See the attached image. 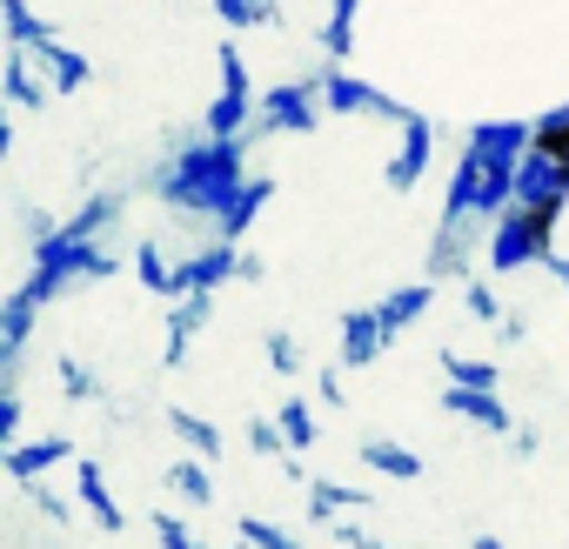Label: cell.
<instances>
[{
  "label": "cell",
  "instance_id": "obj_6",
  "mask_svg": "<svg viewBox=\"0 0 569 549\" xmlns=\"http://www.w3.org/2000/svg\"><path fill=\"white\" fill-rule=\"evenodd\" d=\"M316 88H322V114H376V121H396V128L416 114L409 101L382 94L376 81H356V74H349V68H336V61L322 68V81H316Z\"/></svg>",
  "mask_w": 569,
  "mask_h": 549
},
{
  "label": "cell",
  "instance_id": "obj_32",
  "mask_svg": "<svg viewBox=\"0 0 569 549\" xmlns=\"http://www.w3.org/2000/svg\"><path fill=\"white\" fill-rule=\"evenodd\" d=\"M462 309H469L476 322H489V329H502V322H509V309L496 302V289L482 282V274H469V282H462Z\"/></svg>",
  "mask_w": 569,
  "mask_h": 549
},
{
  "label": "cell",
  "instance_id": "obj_43",
  "mask_svg": "<svg viewBox=\"0 0 569 549\" xmlns=\"http://www.w3.org/2000/svg\"><path fill=\"white\" fill-rule=\"evenodd\" d=\"M241 549H248V542H241Z\"/></svg>",
  "mask_w": 569,
  "mask_h": 549
},
{
  "label": "cell",
  "instance_id": "obj_1",
  "mask_svg": "<svg viewBox=\"0 0 569 549\" xmlns=\"http://www.w3.org/2000/svg\"><path fill=\"white\" fill-rule=\"evenodd\" d=\"M536 141V121H489V128H469L462 141V161L449 174V194H442V221L449 228H496L509 208H516V181H522V154Z\"/></svg>",
  "mask_w": 569,
  "mask_h": 549
},
{
  "label": "cell",
  "instance_id": "obj_18",
  "mask_svg": "<svg viewBox=\"0 0 569 549\" xmlns=\"http://www.w3.org/2000/svg\"><path fill=\"white\" fill-rule=\"evenodd\" d=\"M356 456H362L376 476H396V482H416V476H422V456H416V449H402L396 436H362V442H356Z\"/></svg>",
  "mask_w": 569,
  "mask_h": 549
},
{
  "label": "cell",
  "instance_id": "obj_38",
  "mask_svg": "<svg viewBox=\"0 0 569 549\" xmlns=\"http://www.w3.org/2000/svg\"><path fill=\"white\" fill-rule=\"evenodd\" d=\"M14 436H21V382L0 389V449H14Z\"/></svg>",
  "mask_w": 569,
  "mask_h": 549
},
{
  "label": "cell",
  "instance_id": "obj_8",
  "mask_svg": "<svg viewBox=\"0 0 569 549\" xmlns=\"http://www.w3.org/2000/svg\"><path fill=\"white\" fill-rule=\"evenodd\" d=\"M476 241H482V228L436 221V234H429V282H469L476 274Z\"/></svg>",
  "mask_w": 569,
  "mask_h": 549
},
{
  "label": "cell",
  "instance_id": "obj_29",
  "mask_svg": "<svg viewBox=\"0 0 569 549\" xmlns=\"http://www.w3.org/2000/svg\"><path fill=\"white\" fill-rule=\"evenodd\" d=\"M114 214H121V194H94L74 221H61V234H74V241H94L101 228H114Z\"/></svg>",
  "mask_w": 569,
  "mask_h": 549
},
{
  "label": "cell",
  "instance_id": "obj_3",
  "mask_svg": "<svg viewBox=\"0 0 569 549\" xmlns=\"http://www.w3.org/2000/svg\"><path fill=\"white\" fill-rule=\"evenodd\" d=\"M108 274H121V261H114V248H101V241H74V234H34V274H28V296L48 309L61 289H74V282H108Z\"/></svg>",
  "mask_w": 569,
  "mask_h": 549
},
{
  "label": "cell",
  "instance_id": "obj_11",
  "mask_svg": "<svg viewBox=\"0 0 569 549\" xmlns=\"http://www.w3.org/2000/svg\"><path fill=\"white\" fill-rule=\"evenodd\" d=\"M389 342H396V329L382 322V309H349L342 316V369H369Z\"/></svg>",
  "mask_w": 569,
  "mask_h": 549
},
{
  "label": "cell",
  "instance_id": "obj_17",
  "mask_svg": "<svg viewBox=\"0 0 569 549\" xmlns=\"http://www.w3.org/2000/svg\"><path fill=\"white\" fill-rule=\"evenodd\" d=\"M74 489H81V502H88V516H94V522H101V529H108V536H114V529H121V522H128V516H121V502H114V489H108V476H101V462H94V456H81V462H74Z\"/></svg>",
  "mask_w": 569,
  "mask_h": 549
},
{
  "label": "cell",
  "instance_id": "obj_7",
  "mask_svg": "<svg viewBox=\"0 0 569 549\" xmlns=\"http://www.w3.org/2000/svg\"><path fill=\"white\" fill-rule=\"evenodd\" d=\"M316 128H322V88L316 81L268 88L254 101V134H316Z\"/></svg>",
  "mask_w": 569,
  "mask_h": 549
},
{
  "label": "cell",
  "instance_id": "obj_27",
  "mask_svg": "<svg viewBox=\"0 0 569 549\" xmlns=\"http://www.w3.org/2000/svg\"><path fill=\"white\" fill-rule=\"evenodd\" d=\"M302 489H309V516H316V522H336L342 509H362V502L376 496V489H349V482H329V476H316V482H302Z\"/></svg>",
  "mask_w": 569,
  "mask_h": 549
},
{
  "label": "cell",
  "instance_id": "obj_39",
  "mask_svg": "<svg viewBox=\"0 0 569 549\" xmlns=\"http://www.w3.org/2000/svg\"><path fill=\"white\" fill-rule=\"evenodd\" d=\"M316 389H322V402H329V409H342V402H349V396H342V382H336V369H322V382H316Z\"/></svg>",
  "mask_w": 569,
  "mask_h": 549
},
{
  "label": "cell",
  "instance_id": "obj_19",
  "mask_svg": "<svg viewBox=\"0 0 569 549\" xmlns=\"http://www.w3.org/2000/svg\"><path fill=\"white\" fill-rule=\"evenodd\" d=\"M134 274H141V289H148V296H161V302H181V296H188L181 268H168V261H161V241H141V248H134Z\"/></svg>",
  "mask_w": 569,
  "mask_h": 549
},
{
  "label": "cell",
  "instance_id": "obj_41",
  "mask_svg": "<svg viewBox=\"0 0 569 549\" xmlns=\"http://www.w3.org/2000/svg\"><path fill=\"white\" fill-rule=\"evenodd\" d=\"M549 274H556V282L569 289V254H556V261H549Z\"/></svg>",
  "mask_w": 569,
  "mask_h": 549
},
{
  "label": "cell",
  "instance_id": "obj_9",
  "mask_svg": "<svg viewBox=\"0 0 569 549\" xmlns=\"http://www.w3.org/2000/svg\"><path fill=\"white\" fill-rule=\"evenodd\" d=\"M429 148H436V121H429V114H409V121H402V141H396V154H389V188H396V194H409V188L429 174Z\"/></svg>",
  "mask_w": 569,
  "mask_h": 549
},
{
  "label": "cell",
  "instance_id": "obj_22",
  "mask_svg": "<svg viewBox=\"0 0 569 549\" xmlns=\"http://www.w3.org/2000/svg\"><path fill=\"white\" fill-rule=\"evenodd\" d=\"M356 21H362V0H329V14H322V54L336 68L356 54Z\"/></svg>",
  "mask_w": 569,
  "mask_h": 549
},
{
  "label": "cell",
  "instance_id": "obj_5",
  "mask_svg": "<svg viewBox=\"0 0 569 549\" xmlns=\"http://www.w3.org/2000/svg\"><path fill=\"white\" fill-rule=\"evenodd\" d=\"M221 94L208 101V114H201V134H214V141H241V128H254V81H248V68H241V48L234 41H221Z\"/></svg>",
  "mask_w": 569,
  "mask_h": 549
},
{
  "label": "cell",
  "instance_id": "obj_14",
  "mask_svg": "<svg viewBox=\"0 0 569 549\" xmlns=\"http://www.w3.org/2000/svg\"><path fill=\"white\" fill-rule=\"evenodd\" d=\"M208 316H214V296H181V302L168 309V342H161V362H168V369L194 349V336L208 329Z\"/></svg>",
  "mask_w": 569,
  "mask_h": 549
},
{
  "label": "cell",
  "instance_id": "obj_2",
  "mask_svg": "<svg viewBox=\"0 0 569 549\" xmlns=\"http://www.w3.org/2000/svg\"><path fill=\"white\" fill-rule=\"evenodd\" d=\"M248 181H254V174H248V141H214V134H201V141H188V148H174V161L154 174V194H161L174 214H208V221H221L228 201H234Z\"/></svg>",
  "mask_w": 569,
  "mask_h": 549
},
{
  "label": "cell",
  "instance_id": "obj_15",
  "mask_svg": "<svg viewBox=\"0 0 569 549\" xmlns=\"http://www.w3.org/2000/svg\"><path fill=\"white\" fill-rule=\"evenodd\" d=\"M34 68H41L34 48H8V68H0V81H8V101H14V108H48V101H54V88H48Z\"/></svg>",
  "mask_w": 569,
  "mask_h": 549
},
{
  "label": "cell",
  "instance_id": "obj_28",
  "mask_svg": "<svg viewBox=\"0 0 569 549\" xmlns=\"http://www.w3.org/2000/svg\"><path fill=\"white\" fill-rule=\"evenodd\" d=\"M274 422H281V436H289V449H316L322 442V422H316L309 396H289V402L274 409Z\"/></svg>",
  "mask_w": 569,
  "mask_h": 549
},
{
  "label": "cell",
  "instance_id": "obj_35",
  "mask_svg": "<svg viewBox=\"0 0 569 549\" xmlns=\"http://www.w3.org/2000/svg\"><path fill=\"white\" fill-rule=\"evenodd\" d=\"M234 529H241V542H248V549H302L289 529H274V522H261V516H241Z\"/></svg>",
  "mask_w": 569,
  "mask_h": 549
},
{
  "label": "cell",
  "instance_id": "obj_31",
  "mask_svg": "<svg viewBox=\"0 0 569 549\" xmlns=\"http://www.w3.org/2000/svg\"><path fill=\"white\" fill-rule=\"evenodd\" d=\"M214 14H221L228 28H274V21H281L274 0H214Z\"/></svg>",
  "mask_w": 569,
  "mask_h": 549
},
{
  "label": "cell",
  "instance_id": "obj_26",
  "mask_svg": "<svg viewBox=\"0 0 569 549\" xmlns=\"http://www.w3.org/2000/svg\"><path fill=\"white\" fill-rule=\"evenodd\" d=\"M168 489H174L181 502L208 509V502H214V462H201V456H181V462H168Z\"/></svg>",
  "mask_w": 569,
  "mask_h": 549
},
{
  "label": "cell",
  "instance_id": "obj_4",
  "mask_svg": "<svg viewBox=\"0 0 569 549\" xmlns=\"http://www.w3.org/2000/svg\"><path fill=\"white\" fill-rule=\"evenodd\" d=\"M562 201L569 194H542V201H516L496 228H489V268L509 274V268H529V261H556V221H562Z\"/></svg>",
  "mask_w": 569,
  "mask_h": 549
},
{
  "label": "cell",
  "instance_id": "obj_23",
  "mask_svg": "<svg viewBox=\"0 0 569 549\" xmlns=\"http://www.w3.org/2000/svg\"><path fill=\"white\" fill-rule=\"evenodd\" d=\"M0 21H8V48H54V21H41L28 0H0Z\"/></svg>",
  "mask_w": 569,
  "mask_h": 549
},
{
  "label": "cell",
  "instance_id": "obj_36",
  "mask_svg": "<svg viewBox=\"0 0 569 549\" xmlns=\"http://www.w3.org/2000/svg\"><path fill=\"white\" fill-rule=\"evenodd\" d=\"M268 362H274L281 376H302V342H296L289 329H268Z\"/></svg>",
  "mask_w": 569,
  "mask_h": 549
},
{
  "label": "cell",
  "instance_id": "obj_21",
  "mask_svg": "<svg viewBox=\"0 0 569 549\" xmlns=\"http://www.w3.org/2000/svg\"><path fill=\"white\" fill-rule=\"evenodd\" d=\"M529 148L556 161V181H562V194H569V101L549 108V114H536V141H529Z\"/></svg>",
  "mask_w": 569,
  "mask_h": 549
},
{
  "label": "cell",
  "instance_id": "obj_25",
  "mask_svg": "<svg viewBox=\"0 0 569 549\" xmlns=\"http://www.w3.org/2000/svg\"><path fill=\"white\" fill-rule=\"evenodd\" d=\"M168 429L181 436V449H188V456H201V462H221V429H214L208 416H194V409H168Z\"/></svg>",
  "mask_w": 569,
  "mask_h": 549
},
{
  "label": "cell",
  "instance_id": "obj_12",
  "mask_svg": "<svg viewBox=\"0 0 569 549\" xmlns=\"http://www.w3.org/2000/svg\"><path fill=\"white\" fill-rule=\"evenodd\" d=\"M228 274H241V248H234V241H221V234H214V241H208L194 261H181V282H188V296H214V289L228 282Z\"/></svg>",
  "mask_w": 569,
  "mask_h": 549
},
{
  "label": "cell",
  "instance_id": "obj_20",
  "mask_svg": "<svg viewBox=\"0 0 569 549\" xmlns=\"http://www.w3.org/2000/svg\"><path fill=\"white\" fill-rule=\"evenodd\" d=\"M268 201H274V181H268V174H254V181H248V188L228 201V214L214 221V234H221V241H241V234H248V221H254Z\"/></svg>",
  "mask_w": 569,
  "mask_h": 549
},
{
  "label": "cell",
  "instance_id": "obj_13",
  "mask_svg": "<svg viewBox=\"0 0 569 549\" xmlns=\"http://www.w3.org/2000/svg\"><path fill=\"white\" fill-rule=\"evenodd\" d=\"M442 409L449 416H462V422H476V429H489V436H516V416L496 402V389H442Z\"/></svg>",
  "mask_w": 569,
  "mask_h": 549
},
{
  "label": "cell",
  "instance_id": "obj_30",
  "mask_svg": "<svg viewBox=\"0 0 569 549\" xmlns=\"http://www.w3.org/2000/svg\"><path fill=\"white\" fill-rule=\"evenodd\" d=\"M436 362H442V376H449L456 389H496V362H476V356H462V349H442Z\"/></svg>",
  "mask_w": 569,
  "mask_h": 549
},
{
  "label": "cell",
  "instance_id": "obj_40",
  "mask_svg": "<svg viewBox=\"0 0 569 549\" xmlns=\"http://www.w3.org/2000/svg\"><path fill=\"white\" fill-rule=\"evenodd\" d=\"M336 542H349V549H389V542H376V536H362V529H349V522L336 529Z\"/></svg>",
  "mask_w": 569,
  "mask_h": 549
},
{
  "label": "cell",
  "instance_id": "obj_10",
  "mask_svg": "<svg viewBox=\"0 0 569 549\" xmlns=\"http://www.w3.org/2000/svg\"><path fill=\"white\" fill-rule=\"evenodd\" d=\"M54 462H81L74 436H41V442H14V449H0V469H8V482H41Z\"/></svg>",
  "mask_w": 569,
  "mask_h": 549
},
{
  "label": "cell",
  "instance_id": "obj_16",
  "mask_svg": "<svg viewBox=\"0 0 569 549\" xmlns=\"http://www.w3.org/2000/svg\"><path fill=\"white\" fill-rule=\"evenodd\" d=\"M34 61H41V74H48V88H54V94H81V88L94 81V61H88V54H74L68 41L34 48Z\"/></svg>",
  "mask_w": 569,
  "mask_h": 549
},
{
  "label": "cell",
  "instance_id": "obj_34",
  "mask_svg": "<svg viewBox=\"0 0 569 549\" xmlns=\"http://www.w3.org/2000/svg\"><path fill=\"white\" fill-rule=\"evenodd\" d=\"M54 369H61V396H68V402H101V382L88 376V362H74V356H61Z\"/></svg>",
  "mask_w": 569,
  "mask_h": 549
},
{
  "label": "cell",
  "instance_id": "obj_33",
  "mask_svg": "<svg viewBox=\"0 0 569 549\" xmlns=\"http://www.w3.org/2000/svg\"><path fill=\"white\" fill-rule=\"evenodd\" d=\"M248 449H254V456H268V462H289V456H296L274 416H254V422H248Z\"/></svg>",
  "mask_w": 569,
  "mask_h": 549
},
{
  "label": "cell",
  "instance_id": "obj_42",
  "mask_svg": "<svg viewBox=\"0 0 569 549\" xmlns=\"http://www.w3.org/2000/svg\"><path fill=\"white\" fill-rule=\"evenodd\" d=\"M469 549H502V536H476V542H469Z\"/></svg>",
  "mask_w": 569,
  "mask_h": 549
},
{
  "label": "cell",
  "instance_id": "obj_24",
  "mask_svg": "<svg viewBox=\"0 0 569 549\" xmlns=\"http://www.w3.org/2000/svg\"><path fill=\"white\" fill-rule=\"evenodd\" d=\"M429 302H436V282L422 274V282H409V289H389V296H382L376 309H382V322H389V329L402 336L409 322H422V316H429Z\"/></svg>",
  "mask_w": 569,
  "mask_h": 549
},
{
  "label": "cell",
  "instance_id": "obj_37",
  "mask_svg": "<svg viewBox=\"0 0 569 549\" xmlns=\"http://www.w3.org/2000/svg\"><path fill=\"white\" fill-rule=\"evenodd\" d=\"M154 542H161V549H201V542H194V529H188L174 509H154Z\"/></svg>",
  "mask_w": 569,
  "mask_h": 549
}]
</instances>
